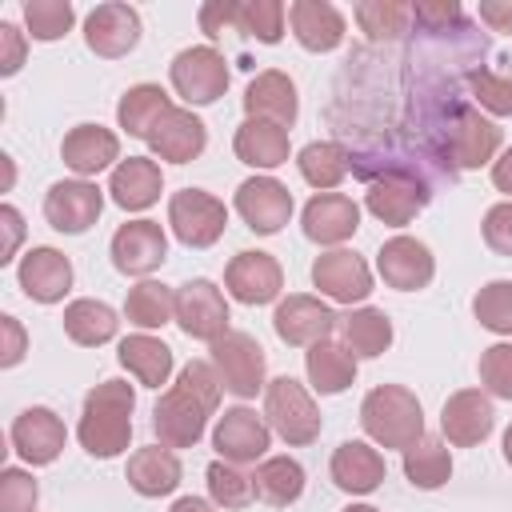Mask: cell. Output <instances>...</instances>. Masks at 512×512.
Wrapping results in <instances>:
<instances>
[{
	"label": "cell",
	"mask_w": 512,
	"mask_h": 512,
	"mask_svg": "<svg viewBox=\"0 0 512 512\" xmlns=\"http://www.w3.org/2000/svg\"><path fill=\"white\" fill-rule=\"evenodd\" d=\"M0 228H4V244H0V264H12L20 236H24V216L12 204H0Z\"/></svg>",
	"instance_id": "53"
},
{
	"label": "cell",
	"mask_w": 512,
	"mask_h": 512,
	"mask_svg": "<svg viewBox=\"0 0 512 512\" xmlns=\"http://www.w3.org/2000/svg\"><path fill=\"white\" fill-rule=\"evenodd\" d=\"M168 76L188 104H216L228 92V60L212 44L176 52V60L168 64Z\"/></svg>",
	"instance_id": "7"
},
{
	"label": "cell",
	"mask_w": 512,
	"mask_h": 512,
	"mask_svg": "<svg viewBox=\"0 0 512 512\" xmlns=\"http://www.w3.org/2000/svg\"><path fill=\"white\" fill-rule=\"evenodd\" d=\"M480 20L496 32H512V0H480Z\"/></svg>",
	"instance_id": "54"
},
{
	"label": "cell",
	"mask_w": 512,
	"mask_h": 512,
	"mask_svg": "<svg viewBox=\"0 0 512 512\" xmlns=\"http://www.w3.org/2000/svg\"><path fill=\"white\" fill-rule=\"evenodd\" d=\"M128 484L140 496H168V492H176V484H180V460H176V452L164 448V444L136 448L128 456Z\"/></svg>",
	"instance_id": "30"
},
{
	"label": "cell",
	"mask_w": 512,
	"mask_h": 512,
	"mask_svg": "<svg viewBox=\"0 0 512 512\" xmlns=\"http://www.w3.org/2000/svg\"><path fill=\"white\" fill-rule=\"evenodd\" d=\"M8 436H12L16 456L28 460L32 468H40V464H52V460L64 452L68 428H64V420H60L52 408L32 404V408H24V412L12 420V432H8Z\"/></svg>",
	"instance_id": "16"
},
{
	"label": "cell",
	"mask_w": 512,
	"mask_h": 512,
	"mask_svg": "<svg viewBox=\"0 0 512 512\" xmlns=\"http://www.w3.org/2000/svg\"><path fill=\"white\" fill-rule=\"evenodd\" d=\"M168 224L184 248H208L228 228V208L204 188H180L168 200Z\"/></svg>",
	"instance_id": "5"
},
{
	"label": "cell",
	"mask_w": 512,
	"mask_h": 512,
	"mask_svg": "<svg viewBox=\"0 0 512 512\" xmlns=\"http://www.w3.org/2000/svg\"><path fill=\"white\" fill-rule=\"evenodd\" d=\"M484 244L496 252V256H512V200H500L484 212Z\"/></svg>",
	"instance_id": "49"
},
{
	"label": "cell",
	"mask_w": 512,
	"mask_h": 512,
	"mask_svg": "<svg viewBox=\"0 0 512 512\" xmlns=\"http://www.w3.org/2000/svg\"><path fill=\"white\" fill-rule=\"evenodd\" d=\"M208 144V128L200 116H192V108H172L148 136V148L152 156L168 160V164H188L204 152Z\"/></svg>",
	"instance_id": "24"
},
{
	"label": "cell",
	"mask_w": 512,
	"mask_h": 512,
	"mask_svg": "<svg viewBox=\"0 0 512 512\" xmlns=\"http://www.w3.org/2000/svg\"><path fill=\"white\" fill-rule=\"evenodd\" d=\"M440 428L448 436V444L456 448H472L480 440H488V432L496 428V412H492V400L480 392V388H460L444 400L440 408Z\"/></svg>",
	"instance_id": "20"
},
{
	"label": "cell",
	"mask_w": 512,
	"mask_h": 512,
	"mask_svg": "<svg viewBox=\"0 0 512 512\" xmlns=\"http://www.w3.org/2000/svg\"><path fill=\"white\" fill-rule=\"evenodd\" d=\"M508 76H512V72H508Z\"/></svg>",
	"instance_id": "59"
},
{
	"label": "cell",
	"mask_w": 512,
	"mask_h": 512,
	"mask_svg": "<svg viewBox=\"0 0 512 512\" xmlns=\"http://www.w3.org/2000/svg\"><path fill=\"white\" fill-rule=\"evenodd\" d=\"M428 200H432V184L420 176H404V172H384L368 180V192H364L368 212L392 228H404Z\"/></svg>",
	"instance_id": "8"
},
{
	"label": "cell",
	"mask_w": 512,
	"mask_h": 512,
	"mask_svg": "<svg viewBox=\"0 0 512 512\" xmlns=\"http://www.w3.org/2000/svg\"><path fill=\"white\" fill-rule=\"evenodd\" d=\"M304 372H308V384L320 396H336L356 380V356L348 352V344L320 340L304 352Z\"/></svg>",
	"instance_id": "31"
},
{
	"label": "cell",
	"mask_w": 512,
	"mask_h": 512,
	"mask_svg": "<svg viewBox=\"0 0 512 512\" xmlns=\"http://www.w3.org/2000/svg\"><path fill=\"white\" fill-rule=\"evenodd\" d=\"M76 12L68 0H24V24L32 40H60L72 28Z\"/></svg>",
	"instance_id": "44"
},
{
	"label": "cell",
	"mask_w": 512,
	"mask_h": 512,
	"mask_svg": "<svg viewBox=\"0 0 512 512\" xmlns=\"http://www.w3.org/2000/svg\"><path fill=\"white\" fill-rule=\"evenodd\" d=\"M16 280H20V288H24L28 300L56 304L72 288V264L56 248H32V252H24V260L16 268Z\"/></svg>",
	"instance_id": "23"
},
{
	"label": "cell",
	"mask_w": 512,
	"mask_h": 512,
	"mask_svg": "<svg viewBox=\"0 0 512 512\" xmlns=\"http://www.w3.org/2000/svg\"><path fill=\"white\" fill-rule=\"evenodd\" d=\"M168 236L156 220H128L112 232V264L124 276H148L164 264Z\"/></svg>",
	"instance_id": "15"
},
{
	"label": "cell",
	"mask_w": 512,
	"mask_h": 512,
	"mask_svg": "<svg viewBox=\"0 0 512 512\" xmlns=\"http://www.w3.org/2000/svg\"><path fill=\"white\" fill-rule=\"evenodd\" d=\"M220 376L208 360H188L180 368V380L156 400L152 408V432L160 436L164 448H192L204 428L208 416L220 404Z\"/></svg>",
	"instance_id": "1"
},
{
	"label": "cell",
	"mask_w": 512,
	"mask_h": 512,
	"mask_svg": "<svg viewBox=\"0 0 512 512\" xmlns=\"http://www.w3.org/2000/svg\"><path fill=\"white\" fill-rule=\"evenodd\" d=\"M472 312H476V320H480L488 332L512 336V280H488V284L476 292Z\"/></svg>",
	"instance_id": "43"
},
{
	"label": "cell",
	"mask_w": 512,
	"mask_h": 512,
	"mask_svg": "<svg viewBox=\"0 0 512 512\" xmlns=\"http://www.w3.org/2000/svg\"><path fill=\"white\" fill-rule=\"evenodd\" d=\"M492 184H496V192H508V200H512V148H504V156L492 160Z\"/></svg>",
	"instance_id": "55"
},
{
	"label": "cell",
	"mask_w": 512,
	"mask_h": 512,
	"mask_svg": "<svg viewBox=\"0 0 512 512\" xmlns=\"http://www.w3.org/2000/svg\"><path fill=\"white\" fill-rule=\"evenodd\" d=\"M288 20H292V36L308 52H332V48H340V40L348 32L340 8L328 0H296L288 8Z\"/></svg>",
	"instance_id": "26"
},
{
	"label": "cell",
	"mask_w": 512,
	"mask_h": 512,
	"mask_svg": "<svg viewBox=\"0 0 512 512\" xmlns=\"http://www.w3.org/2000/svg\"><path fill=\"white\" fill-rule=\"evenodd\" d=\"M84 40L96 56L104 60H120L136 48L140 40V12L132 4H120V0H108V4H96L84 20Z\"/></svg>",
	"instance_id": "13"
},
{
	"label": "cell",
	"mask_w": 512,
	"mask_h": 512,
	"mask_svg": "<svg viewBox=\"0 0 512 512\" xmlns=\"http://www.w3.org/2000/svg\"><path fill=\"white\" fill-rule=\"evenodd\" d=\"M312 284L328 300H336V304H356V300H368L372 272H368V264L356 252L332 248V252H324V256L312 260Z\"/></svg>",
	"instance_id": "19"
},
{
	"label": "cell",
	"mask_w": 512,
	"mask_h": 512,
	"mask_svg": "<svg viewBox=\"0 0 512 512\" xmlns=\"http://www.w3.org/2000/svg\"><path fill=\"white\" fill-rule=\"evenodd\" d=\"M172 108H176V104L168 100V92H164L160 84H136V88H128V92L120 96L116 120H120V128H124L128 136L148 140L152 128H156Z\"/></svg>",
	"instance_id": "33"
},
{
	"label": "cell",
	"mask_w": 512,
	"mask_h": 512,
	"mask_svg": "<svg viewBox=\"0 0 512 512\" xmlns=\"http://www.w3.org/2000/svg\"><path fill=\"white\" fill-rule=\"evenodd\" d=\"M204 480H208V496H212V504L216 508H244V504H252V476H244L236 464H228V460H212L208 464V472H204Z\"/></svg>",
	"instance_id": "42"
},
{
	"label": "cell",
	"mask_w": 512,
	"mask_h": 512,
	"mask_svg": "<svg viewBox=\"0 0 512 512\" xmlns=\"http://www.w3.org/2000/svg\"><path fill=\"white\" fill-rule=\"evenodd\" d=\"M172 512H216L208 500H200V496H180L176 504H172Z\"/></svg>",
	"instance_id": "56"
},
{
	"label": "cell",
	"mask_w": 512,
	"mask_h": 512,
	"mask_svg": "<svg viewBox=\"0 0 512 512\" xmlns=\"http://www.w3.org/2000/svg\"><path fill=\"white\" fill-rule=\"evenodd\" d=\"M340 328H344V344L352 356H380L388 344H392V320L384 308H352L348 316H340Z\"/></svg>",
	"instance_id": "36"
},
{
	"label": "cell",
	"mask_w": 512,
	"mask_h": 512,
	"mask_svg": "<svg viewBox=\"0 0 512 512\" xmlns=\"http://www.w3.org/2000/svg\"><path fill=\"white\" fill-rule=\"evenodd\" d=\"M132 408H136V392L124 380H104L84 396V412L76 424V436L84 444L88 456L96 460H112L128 448L132 440Z\"/></svg>",
	"instance_id": "2"
},
{
	"label": "cell",
	"mask_w": 512,
	"mask_h": 512,
	"mask_svg": "<svg viewBox=\"0 0 512 512\" xmlns=\"http://www.w3.org/2000/svg\"><path fill=\"white\" fill-rule=\"evenodd\" d=\"M504 460L512 464V424H508V432H504Z\"/></svg>",
	"instance_id": "57"
},
{
	"label": "cell",
	"mask_w": 512,
	"mask_h": 512,
	"mask_svg": "<svg viewBox=\"0 0 512 512\" xmlns=\"http://www.w3.org/2000/svg\"><path fill=\"white\" fill-rule=\"evenodd\" d=\"M376 268H380V280L396 292H416V288H428L432 276H436V260L428 252L424 240L416 236H392L380 244L376 252Z\"/></svg>",
	"instance_id": "12"
},
{
	"label": "cell",
	"mask_w": 512,
	"mask_h": 512,
	"mask_svg": "<svg viewBox=\"0 0 512 512\" xmlns=\"http://www.w3.org/2000/svg\"><path fill=\"white\" fill-rule=\"evenodd\" d=\"M212 368L220 376V384L240 396L252 400L256 392H264V348L248 336V332H224L220 340H212Z\"/></svg>",
	"instance_id": "6"
},
{
	"label": "cell",
	"mask_w": 512,
	"mask_h": 512,
	"mask_svg": "<svg viewBox=\"0 0 512 512\" xmlns=\"http://www.w3.org/2000/svg\"><path fill=\"white\" fill-rule=\"evenodd\" d=\"M236 32L256 36L260 44H280L284 4L280 0H236Z\"/></svg>",
	"instance_id": "41"
},
{
	"label": "cell",
	"mask_w": 512,
	"mask_h": 512,
	"mask_svg": "<svg viewBox=\"0 0 512 512\" xmlns=\"http://www.w3.org/2000/svg\"><path fill=\"white\" fill-rule=\"evenodd\" d=\"M232 204H236L240 220L252 232H260V236L280 232L288 224V216H292V192L280 180H272V176H248L236 188V200Z\"/></svg>",
	"instance_id": "14"
},
{
	"label": "cell",
	"mask_w": 512,
	"mask_h": 512,
	"mask_svg": "<svg viewBox=\"0 0 512 512\" xmlns=\"http://www.w3.org/2000/svg\"><path fill=\"white\" fill-rule=\"evenodd\" d=\"M60 156L84 180V176H96V172H104V168H112L120 160V140H116V132L100 128V124H76L64 136Z\"/></svg>",
	"instance_id": "27"
},
{
	"label": "cell",
	"mask_w": 512,
	"mask_h": 512,
	"mask_svg": "<svg viewBox=\"0 0 512 512\" xmlns=\"http://www.w3.org/2000/svg\"><path fill=\"white\" fill-rule=\"evenodd\" d=\"M300 224H304V236L316 244H344L360 228V208L344 192H316L304 204Z\"/></svg>",
	"instance_id": "22"
},
{
	"label": "cell",
	"mask_w": 512,
	"mask_h": 512,
	"mask_svg": "<svg viewBox=\"0 0 512 512\" xmlns=\"http://www.w3.org/2000/svg\"><path fill=\"white\" fill-rule=\"evenodd\" d=\"M232 148H236V160H240V164L264 168V172L288 164V156H292L288 132H284L280 124H268V120H244V124L236 128Z\"/></svg>",
	"instance_id": "29"
},
{
	"label": "cell",
	"mask_w": 512,
	"mask_h": 512,
	"mask_svg": "<svg viewBox=\"0 0 512 512\" xmlns=\"http://www.w3.org/2000/svg\"><path fill=\"white\" fill-rule=\"evenodd\" d=\"M412 20L424 32H448V28L464 24V8L456 0H416L412 4Z\"/></svg>",
	"instance_id": "48"
},
{
	"label": "cell",
	"mask_w": 512,
	"mask_h": 512,
	"mask_svg": "<svg viewBox=\"0 0 512 512\" xmlns=\"http://www.w3.org/2000/svg\"><path fill=\"white\" fill-rule=\"evenodd\" d=\"M252 492H256V500H264L272 508L296 504L300 492H304V468H300V460H292V456H268V460H260L256 472H252Z\"/></svg>",
	"instance_id": "34"
},
{
	"label": "cell",
	"mask_w": 512,
	"mask_h": 512,
	"mask_svg": "<svg viewBox=\"0 0 512 512\" xmlns=\"http://www.w3.org/2000/svg\"><path fill=\"white\" fill-rule=\"evenodd\" d=\"M336 320H340V316H336L324 300L304 296V292H292L288 300L276 304L272 328H276V336H280L284 344H308V348H312V344H320V340L332 336Z\"/></svg>",
	"instance_id": "18"
},
{
	"label": "cell",
	"mask_w": 512,
	"mask_h": 512,
	"mask_svg": "<svg viewBox=\"0 0 512 512\" xmlns=\"http://www.w3.org/2000/svg\"><path fill=\"white\" fill-rule=\"evenodd\" d=\"M116 328H120V320L104 300H72L64 308V332H68V340H76L84 348L108 344L116 336Z\"/></svg>",
	"instance_id": "37"
},
{
	"label": "cell",
	"mask_w": 512,
	"mask_h": 512,
	"mask_svg": "<svg viewBox=\"0 0 512 512\" xmlns=\"http://www.w3.org/2000/svg\"><path fill=\"white\" fill-rule=\"evenodd\" d=\"M0 332H4L0 368H16V364L24 360V348H28V340H24V328H20V320H16V316H0Z\"/></svg>",
	"instance_id": "52"
},
{
	"label": "cell",
	"mask_w": 512,
	"mask_h": 512,
	"mask_svg": "<svg viewBox=\"0 0 512 512\" xmlns=\"http://www.w3.org/2000/svg\"><path fill=\"white\" fill-rule=\"evenodd\" d=\"M116 360L144 384V388H160L168 384L172 376V348L148 332H136V336H124L120 348H116Z\"/></svg>",
	"instance_id": "32"
},
{
	"label": "cell",
	"mask_w": 512,
	"mask_h": 512,
	"mask_svg": "<svg viewBox=\"0 0 512 512\" xmlns=\"http://www.w3.org/2000/svg\"><path fill=\"white\" fill-rule=\"evenodd\" d=\"M344 512H380V508H372V504H348Z\"/></svg>",
	"instance_id": "58"
},
{
	"label": "cell",
	"mask_w": 512,
	"mask_h": 512,
	"mask_svg": "<svg viewBox=\"0 0 512 512\" xmlns=\"http://www.w3.org/2000/svg\"><path fill=\"white\" fill-rule=\"evenodd\" d=\"M176 324L192 340H220L228 332V300L212 280H188L176 288Z\"/></svg>",
	"instance_id": "9"
},
{
	"label": "cell",
	"mask_w": 512,
	"mask_h": 512,
	"mask_svg": "<svg viewBox=\"0 0 512 512\" xmlns=\"http://www.w3.org/2000/svg\"><path fill=\"white\" fill-rule=\"evenodd\" d=\"M408 20H412V4H404V0H360L356 4V24L376 44L404 36Z\"/></svg>",
	"instance_id": "40"
},
{
	"label": "cell",
	"mask_w": 512,
	"mask_h": 512,
	"mask_svg": "<svg viewBox=\"0 0 512 512\" xmlns=\"http://www.w3.org/2000/svg\"><path fill=\"white\" fill-rule=\"evenodd\" d=\"M100 208H104V192L92 180H56L44 192V220L68 236L88 232L100 220Z\"/></svg>",
	"instance_id": "10"
},
{
	"label": "cell",
	"mask_w": 512,
	"mask_h": 512,
	"mask_svg": "<svg viewBox=\"0 0 512 512\" xmlns=\"http://www.w3.org/2000/svg\"><path fill=\"white\" fill-rule=\"evenodd\" d=\"M20 64H24V32L8 20H0V76L20 72Z\"/></svg>",
	"instance_id": "50"
},
{
	"label": "cell",
	"mask_w": 512,
	"mask_h": 512,
	"mask_svg": "<svg viewBox=\"0 0 512 512\" xmlns=\"http://www.w3.org/2000/svg\"><path fill=\"white\" fill-rule=\"evenodd\" d=\"M268 440H272L268 420L256 416V412L244 408V404L224 408V416H220L216 428H212V448H216L220 460H228V464H256V460L268 452Z\"/></svg>",
	"instance_id": "11"
},
{
	"label": "cell",
	"mask_w": 512,
	"mask_h": 512,
	"mask_svg": "<svg viewBox=\"0 0 512 512\" xmlns=\"http://www.w3.org/2000/svg\"><path fill=\"white\" fill-rule=\"evenodd\" d=\"M224 288L240 304H272L284 288V272L268 252H236L224 268Z\"/></svg>",
	"instance_id": "17"
},
{
	"label": "cell",
	"mask_w": 512,
	"mask_h": 512,
	"mask_svg": "<svg viewBox=\"0 0 512 512\" xmlns=\"http://www.w3.org/2000/svg\"><path fill=\"white\" fill-rule=\"evenodd\" d=\"M296 168H300V176H304L316 192H328V188H336V184L352 172V156H348V148L336 144V140H312V144L300 148Z\"/></svg>",
	"instance_id": "35"
},
{
	"label": "cell",
	"mask_w": 512,
	"mask_h": 512,
	"mask_svg": "<svg viewBox=\"0 0 512 512\" xmlns=\"http://www.w3.org/2000/svg\"><path fill=\"white\" fill-rule=\"evenodd\" d=\"M244 112H248V120H268V124L292 128L300 100H296V84L288 80V72H280V68L256 72L244 92Z\"/></svg>",
	"instance_id": "21"
},
{
	"label": "cell",
	"mask_w": 512,
	"mask_h": 512,
	"mask_svg": "<svg viewBox=\"0 0 512 512\" xmlns=\"http://www.w3.org/2000/svg\"><path fill=\"white\" fill-rule=\"evenodd\" d=\"M200 28L216 40L224 36V28H236V0H208L200 8Z\"/></svg>",
	"instance_id": "51"
},
{
	"label": "cell",
	"mask_w": 512,
	"mask_h": 512,
	"mask_svg": "<svg viewBox=\"0 0 512 512\" xmlns=\"http://www.w3.org/2000/svg\"><path fill=\"white\" fill-rule=\"evenodd\" d=\"M404 476H408L412 488H424V492L448 484V476H452L448 444H444L440 436H420V440L404 452Z\"/></svg>",
	"instance_id": "38"
},
{
	"label": "cell",
	"mask_w": 512,
	"mask_h": 512,
	"mask_svg": "<svg viewBox=\"0 0 512 512\" xmlns=\"http://www.w3.org/2000/svg\"><path fill=\"white\" fill-rule=\"evenodd\" d=\"M264 420L292 448L312 444L320 436V424H324L320 420V408L308 396V388L300 380H292V376L268 380V388H264Z\"/></svg>",
	"instance_id": "4"
},
{
	"label": "cell",
	"mask_w": 512,
	"mask_h": 512,
	"mask_svg": "<svg viewBox=\"0 0 512 512\" xmlns=\"http://www.w3.org/2000/svg\"><path fill=\"white\" fill-rule=\"evenodd\" d=\"M160 188H164V176L156 168V160L148 156H128L112 168V180H108V192L112 200L124 208V212H144L160 200Z\"/></svg>",
	"instance_id": "28"
},
{
	"label": "cell",
	"mask_w": 512,
	"mask_h": 512,
	"mask_svg": "<svg viewBox=\"0 0 512 512\" xmlns=\"http://www.w3.org/2000/svg\"><path fill=\"white\" fill-rule=\"evenodd\" d=\"M328 472H332V484H336L340 492H348V496H368V492H376L380 480H384V456H380L372 444H364V440H344V444L332 452Z\"/></svg>",
	"instance_id": "25"
},
{
	"label": "cell",
	"mask_w": 512,
	"mask_h": 512,
	"mask_svg": "<svg viewBox=\"0 0 512 512\" xmlns=\"http://www.w3.org/2000/svg\"><path fill=\"white\" fill-rule=\"evenodd\" d=\"M360 428L368 432L372 444L408 452L424 436V412H420L416 392H408L404 384L372 388L364 396V404H360Z\"/></svg>",
	"instance_id": "3"
},
{
	"label": "cell",
	"mask_w": 512,
	"mask_h": 512,
	"mask_svg": "<svg viewBox=\"0 0 512 512\" xmlns=\"http://www.w3.org/2000/svg\"><path fill=\"white\" fill-rule=\"evenodd\" d=\"M480 384H484V392L512 400V340L480 352Z\"/></svg>",
	"instance_id": "46"
},
{
	"label": "cell",
	"mask_w": 512,
	"mask_h": 512,
	"mask_svg": "<svg viewBox=\"0 0 512 512\" xmlns=\"http://www.w3.org/2000/svg\"><path fill=\"white\" fill-rule=\"evenodd\" d=\"M36 480L24 468H4L0 472V512H36Z\"/></svg>",
	"instance_id": "47"
},
{
	"label": "cell",
	"mask_w": 512,
	"mask_h": 512,
	"mask_svg": "<svg viewBox=\"0 0 512 512\" xmlns=\"http://www.w3.org/2000/svg\"><path fill=\"white\" fill-rule=\"evenodd\" d=\"M464 80H468L472 96L480 100V108H488L492 116H512V76L508 72L480 64V68H468Z\"/></svg>",
	"instance_id": "45"
},
{
	"label": "cell",
	"mask_w": 512,
	"mask_h": 512,
	"mask_svg": "<svg viewBox=\"0 0 512 512\" xmlns=\"http://www.w3.org/2000/svg\"><path fill=\"white\" fill-rule=\"evenodd\" d=\"M124 316L136 328H164L168 320H176V292L160 280H140L136 288H128Z\"/></svg>",
	"instance_id": "39"
}]
</instances>
